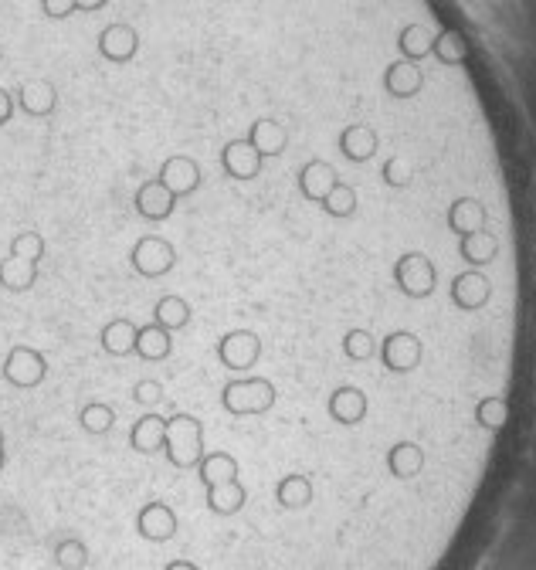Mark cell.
Returning <instances> with one entry per match:
<instances>
[{
	"mask_svg": "<svg viewBox=\"0 0 536 570\" xmlns=\"http://www.w3.org/2000/svg\"><path fill=\"white\" fill-rule=\"evenodd\" d=\"M336 150L343 153V160L350 163H367L377 157L380 150V136L374 126L367 123H350L340 129V136H336Z\"/></svg>",
	"mask_w": 536,
	"mask_h": 570,
	"instance_id": "cell-10",
	"label": "cell"
},
{
	"mask_svg": "<svg viewBox=\"0 0 536 570\" xmlns=\"http://www.w3.org/2000/svg\"><path fill=\"white\" fill-rule=\"evenodd\" d=\"M7 465V448H4V431H0V472H4Z\"/></svg>",
	"mask_w": 536,
	"mask_h": 570,
	"instance_id": "cell-28",
	"label": "cell"
},
{
	"mask_svg": "<svg viewBox=\"0 0 536 570\" xmlns=\"http://www.w3.org/2000/svg\"><path fill=\"white\" fill-rule=\"evenodd\" d=\"M248 143L262 153V160L268 157H282L285 146H289V129L275 119H255L252 129H248Z\"/></svg>",
	"mask_w": 536,
	"mask_h": 570,
	"instance_id": "cell-15",
	"label": "cell"
},
{
	"mask_svg": "<svg viewBox=\"0 0 536 570\" xmlns=\"http://www.w3.org/2000/svg\"><path fill=\"white\" fill-rule=\"evenodd\" d=\"M133 204H136V214H140V218L167 221L170 214H174V207H177V197L160 184V177H153V180H146L140 190H136Z\"/></svg>",
	"mask_w": 536,
	"mask_h": 570,
	"instance_id": "cell-12",
	"label": "cell"
},
{
	"mask_svg": "<svg viewBox=\"0 0 536 570\" xmlns=\"http://www.w3.org/2000/svg\"><path fill=\"white\" fill-rule=\"evenodd\" d=\"M82 428L89 431V435H106V431H112V425H116V411L109 408V404L102 401H92L85 404L82 414H79Z\"/></svg>",
	"mask_w": 536,
	"mask_h": 570,
	"instance_id": "cell-21",
	"label": "cell"
},
{
	"mask_svg": "<svg viewBox=\"0 0 536 570\" xmlns=\"http://www.w3.org/2000/svg\"><path fill=\"white\" fill-rule=\"evenodd\" d=\"M190 316L194 313H190V302L184 296H163L157 306H153V323L167 333L184 330V326L190 323Z\"/></svg>",
	"mask_w": 536,
	"mask_h": 570,
	"instance_id": "cell-20",
	"label": "cell"
},
{
	"mask_svg": "<svg viewBox=\"0 0 536 570\" xmlns=\"http://www.w3.org/2000/svg\"><path fill=\"white\" fill-rule=\"evenodd\" d=\"M109 0H75V11H99V7H106Z\"/></svg>",
	"mask_w": 536,
	"mask_h": 570,
	"instance_id": "cell-26",
	"label": "cell"
},
{
	"mask_svg": "<svg viewBox=\"0 0 536 570\" xmlns=\"http://www.w3.org/2000/svg\"><path fill=\"white\" fill-rule=\"evenodd\" d=\"M133 397L140 404H160L163 401V384L160 380H140V384L133 387Z\"/></svg>",
	"mask_w": 536,
	"mask_h": 570,
	"instance_id": "cell-23",
	"label": "cell"
},
{
	"mask_svg": "<svg viewBox=\"0 0 536 570\" xmlns=\"http://www.w3.org/2000/svg\"><path fill=\"white\" fill-rule=\"evenodd\" d=\"M262 153L245 140H228L221 146V167L231 180H255L262 174Z\"/></svg>",
	"mask_w": 536,
	"mask_h": 570,
	"instance_id": "cell-9",
	"label": "cell"
},
{
	"mask_svg": "<svg viewBox=\"0 0 536 570\" xmlns=\"http://www.w3.org/2000/svg\"><path fill=\"white\" fill-rule=\"evenodd\" d=\"M17 102H21V109L28 112V116H51L58 106V92L51 82L38 79V82H28L17 89Z\"/></svg>",
	"mask_w": 536,
	"mask_h": 570,
	"instance_id": "cell-19",
	"label": "cell"
},
{
	"mask_svg": "<svg viewBox=\"0 0 536 570\" xmlns=\"http://www.w3.org/2000/svg\"><path fill=\"white\" fill-rule=\"evenodd\" d=\"M258 357H262V340H258L255 330H231L218 340V360L235 374L252 370Z\"/></svg>",
	"mask_w": 536,
	"mask_h": 570,
	"instance_id": "cell-7",
	"label": "cell"
},
{
	"mask_svg": "<svg viewBox=\"0 0 536 570\" xmlns=\"http://www.w3.org/2000/svg\"><path fill=\"white\" fill-rule=\"evenodd\" d=\"M136 530H140L143 540L163 543L177 533V513L167 503H146L136 516Z\"/></svg>",
	"mask_w": 536,
	"mask_h": 570,
	"instance_id": "cell-13",
	"label": "cell"
},
{
	"mask_svg": "<svg viewBox=\"0 0 536 570\" xmlns=\"http://www.w3.org/2000/svg\"><path fill=\"white\" fill-rule=\"evenodd\" d=\"M11 116H14V99H11V92L0 89V126L11 123Z\"/></svg>",
	"mask_w": 536,
	"mask_h": 570,
	"instance_id": "cell-25",
	"label": "cell"
},
{
	"mask_svg": "<svg viewBox=\"0 0 536 570\" xmlns=\"http://www.w3.org/2000/svg\"><path fill=\"white\" fill-rule=\"evenodd\" d=\"M99 51L109 62L126 65L133 62L136 51H140V34L129 28V24H109V28L99 34Z\"/></svg>",
	"mask_w": 536,
	"mask_h": 570,
	"instance_id": "cell-14",
	"label": "cell"
},
{
	"mask_svg": "<svg viewBox=\"0 0 536 570\" xmlns=\"http://www.w3.org/2000/svg\"><path fill=\"white\" fill-rule=\"evenodd\" d=\"M0 289H4V285H0Z\"/></svg>",
	"mask_w": 536,
	"mask_h": 570,
	"instance_id": "cell-29",
	"label": "cell"
},
{
	"mask_svg": "<svg viewBox=\"0 0 536 570\" xmlns=\"http://www.w3.org/2000/svg\"><path fill=\"white\" fill-rule=\"evenodd\" d=\"M129 265L143 279H160V275H167L177 265V248L160 235H143L133 245V252H129Z\"/></svg>",
	"mask_w": 536,
	"mask_h": 570,
	"instance_id": "cell-5",
	"label": "cell"
},
{
	"mask_svg": "<svg viewBox=\"0 0 536 570\" xmlns=\"http://www.w3.org/2000/svg\"><path fill=\"white\" fill-rule=\"evenodd\" d=\"M163 448H167V459L174 469H197L204 459L201 421L190 418V414H174V418H167V438H163Z\"/></svg>",
	"mask_w": 536,
	"mask_h": 570,
	"instance_id": "cell-4",
	"label": "cell"
},
{
	"mask_svg": "<svg viewBox=\"0 0 536 570\" xmlns=\"http://www.w3.org/2000/svg\"><path fill=\"white\" fill-rule=\"evenodd\" d=\"M136 333H140V326H136L133 319L119 316L102 326L99 347L106 350L109 357H129V353H136Z\"/></svg>",
	"mask_w": 536,
	"mask_h": 570,
	"instance_id": "cell-16",
	"label": "cell"
},
{
	"mask_svg": "<svg viewBox=\"0 0 536 570\" xmlns=\"http://www.w3.org/2000/svg\"><path fill=\"white\" fill-rule=\"evenodd\" d=\"M163 438H167V418H160V414H143L133 425V431H129V445L140 455H150L157 452V448H163Z\"/></svg>",
	"mask_w": 536,
	"mask_h": 570,
	"instance_id": "cell-18",
	"label": "cell"
},
{
	"mask_svg": "<svg viewBox=\"0 0 536 570\" xmlns=\"http://www.w3.org/2000/svg\"><path fill=\"white\" fill-rule=\"evenodd\" d=\"M157 177H160V184L177 197V201H180V197H187V194H194V190L201 187V167H197V160L184 157V153L163 160Z\"/></svg>",
	"mask_w": 536,
	"mask_h": 570,
	"instance_id": "cell-11",
	"label": "cell"
},
{
	"mask_svg": "<svg viewBox=\"0 0 536 570\" xmlns=\"http://www.w3.org/2000/svg\"><path fill=\"white\" fill-rule=\"evenodd\" d=\"M45 258V238L38 231H21L11 241V252L0 262V285L11 292H28L38 282V265Z\"/></svg>",
	"mask_w": 536,
	"mask_h": 570,
	"instance_id": "cell-2",
	"label": "cell"
},
{
	"mask_svg": "<svg viewBox=\"0 0 536 570\" xmlns=\"http://www.w3.org/2000/svg\"><path fill=\"white\" fill-rule=\"evenodd\" d=\"M163 570H201V567H197V564H190V560H170V564L163 567Z\"/></svg>",
	"mask_w": 536,
	"mask_h": 570,
	"instance_id": "cell-27",
	"label": "cell"
},
{
	"mask_svg": "<svg viewBox=\"0 0 536 570\" xmlns=\"http://www.w3.org/2000/svg\"><path fill=\"white\" fill-rule=\"evenodd\" d=\"M174 333L160 330L157 323L150 326H140V333H136V357L146 360V364H160V360H167L170 353H174V340H170Z\"/></svg>",
	"mask_w": 536,
	"mask_h": 570,
	"instance_id": "cell-17",
	"label": "cell"
},
{
	"mask_svg": "<svg viewBox=\"0 0 536 570\" xmlns=\"http://www.w3.org/2000/svg\"><path fill=\"white\" fill-rule=\"evenodd\" d=\"M55 564L62 570H82L85 564H89V547H85L82 540H62L55 547Z\"/></svg>",
	"mask_w": 536,
	"mask_h": 570,
	"instance_id": "cell-22",
	"label": "cell"
},
{
	"mask_svg": "<svg viewBox=\"0 0 536 570\" xmlns=\"http://www.w3.org/2000/svg\"><path fill=\"white\" fill-rule=\"evenodd\" d=\"M41 7H45L48 17H68V14H75V0H41Z\"/></svg>",
	"mask_w": 536,
	"mask_h": 570,
	"instance_id": "cell-24",
	"label": "cell"
},
{
	"mask_svg": "<svg viewBox=\"0 0 536 570\" xmlns=\"http://www.w3.org/2000/svg\"><path fill=\"white\" fill-rule=\"evenodd\" d=\"M340 184H347V180L336 174L333 163H326V160H319V157H313V160L306 163V167L299 170V194L306 197L309 204H316L319 211H323V204L330 201V194Z\"/></svg>",
	"mask_w": 536,
	"mask_h": 570,
	"instance_id": "cell-8",
	"label": "cell"
},
{
	"mask_svg": "<svg viewBox=\"0 0 536 570\" xmlns=\"http://www.w3.org/2000/svg\"><path fill=\"white\" fill-rule=\"evenodd\" d=\"M279 391L268 377H245V380H231L221 391V404L228 414L235 418H252V414H265L275 408Z\"/></svg>",
	"mask_w": 536,
	"mask_h": 570,
	"instance_id": "cell-3",
	"label": "cell"
},
{
	"mask_svg": "<svg viewBox=\"0 0 536 570\" xmlns=\"http://www.w3.org/2000/svg\"><path fill=\"white\" fill-rule=\"evenodd\" d=\"M0 374H4V380H7L11 387L31 391V387L45 384V377H48V360H45V353H38L34 347H24V343H17V347H11V353H7L4 367H0Z\"/></svg>",
	"mask_w": 536,
	"mask_h": 570,
	"instance_id": "cell-6",
	"label": "cell"
},
{
	"mask_svg": "<svg viewBox=\"0 0 536 570\" xmlns=\"http://www.w3.org/2000/svg\"><path fill=\"white\" fill-rule=\"evenodd\" d=\"M197 475H201V482L207 486V506H211V513H218V516L241 513L248 492L238 482L235 455H228V452L204 455L201 465H197Z\"/></svg>",
	"mask_w": 536,
	"mask_h": 570,
	"instance_id": "cell-1",
	"label": "cell"
}]
</instances>
